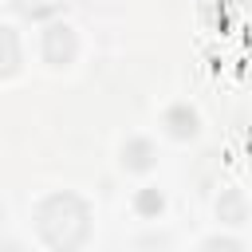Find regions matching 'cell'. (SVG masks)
<instances>
[{
    "instance_id": "1",
    "label": "cell",
    "mask_w": 252,
    "mask_h": 252,
    "mask_svg": "<svg viewBox=\"0 0 252 252\" xmlns=\"http://www.w3.org/2000/svg\"><path fill=\"white\" fill-rule=\"evenodd\" d=\"M39 232H43V240H47L51 248L71 252V248H79V244L87 240V232H91V213H87V205H83L75 193H55V197L43 201V209H39Z\"/></svg>"
},
{
    "instance_id": "2",
    "label": "cell",
    "mask_w": 252,
    "mask_h": 252,
    "mask_svg": "<svg viewBox=\"0 0 252 252\" xmlns=\"http://www.w3.org/2000/svg\"><path fill=\"white\" fill-rule=\"evenodd\" d=\"M43 55H47L55 67L71 63V55H75V32H71V28H63V24L47 28V35H43Z\"/></svg>"
},
{
    "instance_id": "3",
    "label": "cell",
    "mask_w": 252,
    "mask_h": 252,
    "mask_svg": "<svg viewBox=\"0 0 252 252\" xmlns=\"http://www.w3.org/2000/svg\"><path fill=\"white\" fill-rule=\"evenodd\" d=\"M20 67V39L12 28H0V79Z\"/></svg>"
},
{
    "instance_id": "4",
    "label": "cell",
    "mask_w": 252,
    "mask_h": 252,
    "mask_svg": "<svg viewBox=\"0 0 252 252\" xmlns=\"http://www.w3.org/2000/svg\"><path fill=\"white\" fill-rule=\"evenodd\" d=\"M165 122H169V130H173L177 138H189V134L197 130V114H193V110H185V106L169 110V118H165Z\"/></svg>"
},
{
    "instance_id": "5",
    "label": "cell",
    "mask_w": 252,
    "mask_h": 252,
    "mask_svg": "<svg viewBox=\"0 0 252 252\" xmlns=\"http://www.w3.org/2000/svg\"><path fill=\"white\" fill-rule=\"evenodd\" d=\"M220 217H228L232 224L244 220V201H240V193H228V197L220 201Z\"/></svg>"
},
{
    "instance_id": "6",
    "label": "cell",
    "mask_w": 252,
    "mask_h": 252,
    "mask_svg": "<svg viewBox=\"0 0 252 252\" xmlns=\"http://www.w3.org/2000/svg\"><path fill=\"white\" fill-rule=\"evenodd\" d=\"M126 158H130L134 169H146V165H150V146H146V142H134V146L126 150Z\"/></svg>"
},
{
    "instance_id": "7",
    "label": "cell",
    "mask_w": 252,
    "mask_h": 252,
    "mask_svg": "<svg viewBox=\"0 0 252 252\" xmlns=\"http://www.w3.org/2000/svg\"><path fill=\"white\" fill-rule=\"evenodd\" d=\"M205 252H240V244H232V240H209Z\"/></svg>"
},
{
    "instance_id": "8",
    "label": "cell",
    "mask_w": 252,
    "mask_h": 252,
    "mask_svg": "<svg viewBox=\"0 0 252 252\" xmlns=\"http://www.w3.org/2000/svg\"><path fill=\"white\" fill-rule=\"evenodd\" d=\"M138 205H142V209H146V213H150V209H161V197H154V193H146V197H142V201H138Z\"/></svg>"
}]
</instances>
